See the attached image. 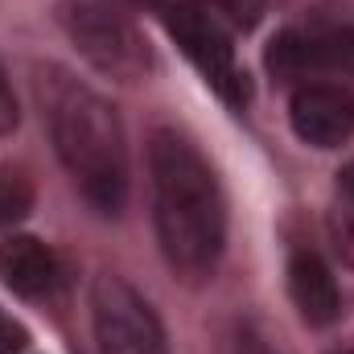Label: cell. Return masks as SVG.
<instances>
[{
  "label": "cell",
  "instance_id": "obj_11",
  "mask_svg": "<svg viewBox=\"0 0 354 354\" xmlns=\"http://www.w3.org/2000/svg\"><path fill=\"white\" fill-rule=\"evenodd\" d=\"M330 239H334L338 256L354 268V202H342V206L330 214Z\"/></svg>",
  "mask_w": 354,
  "mask_h": 354
},
{
  "label": "cell",
  "instance_id": "obj_16",
  "mask_svg": "<svg viewBox=\"0 0 354 354\" xmlns=\"http://www.w3.org/2000/svg\"><path fill=\"white\" fill-rule=\"evenodd\" d=\"M338 354H354V351H338Z\"/></svg>",
  "mask_w": 354,
  "mask_h": 354
},
{
  "label": "cell",
  "instance_id": "obj_6",
  "mask_svg": "<svg viewBox=\"0 0 354 354\" xmlns=\"http://www.w3.org/2000/svg\"><path fill=\"white\" fill-rule=\"evenodd\" d=\"M297 140L313 149H342L354 136V91L338 83H301L288 99Z\"/></svg>",
  "mask_w": 354,
  "mask_h": 354
},
{
  "label": "cell",
  "instance_id": "obj_2",
  "mask_svg": "<svg viewBox=\"0 0 354 354\" xmlns=\"http://www.w3.org/2000/svg\"><path fill=\"white\" fill-rule=\"evenodd\" d=\"M37 99L50 124L54 153L87 206L99 214H120L128 202V145L115 107L99 91L54 66L41 71Z\"/></svg>",
  "mask_w": 354,
  "mask_h": 354
},
{
  "label": "cell",
  "instance_id": "obj_8",
  "mask_svg": "<svg viewBox=\"0 0 354 354\" xmlns=\"http://www.w3.org/2000/svg\"><path fill=\"white\" fill-rule=\"evenodd\" d=\"M0 280L17 297H25V301H46L62 284V264H58V256L41 239L8 235L0 243Z\"/></svg>",
  "mask_w": 354,
  "mask_h": 354
},
{
  "label": "cell",
  "instance_id": "obj_15",
  "mask_svg": "<svg viewBox=\"0 0 354 354\" xmlns=\"http://www.w3.org/2000/svg\"><path fill=\"white\" fill-rule=\"evenodd\" d=\"M107 4H115V8H149V12H161L169 0H107Z\"/></svg>",
  "mask_w": 354,
  "mask_h": 354
},
{
  "label": "cell",
  "instance_id": "obj_7",
  "mask_svg": "<svg viewBox=\"0 0 354 354\" xmlns=\"http://www.w3.org/2000/svg\"><path fill=\"white\" fill-rule=\"evenodd\" d=\"M288 297L309 326H334L342 317V292L334 280V268L313 248H297L288 256Z\"/></svg>",
  "mask_w": 354,
  "mask_h": 354
},
{
  "label": "cell",
  "instance_id": "obj_5",
  "mask_svg": "<svg viewBox=\"0 0 354 354\" xmlns=\"http://www.w3.org/2000/svg\"><path fill=\"white\" fill-rule=\"evenodd\" d=\"M91 326L99 354H169L161 317L115 272H103L91 288Z\"/></svg>",
  "mask_w": 354,
  "mask_h": 354
},
{
  "label": "cell",
  "instance_id": "obj_13",
  "mask_svg": "<svg viewBox=\"0 0 354 354\" xmlns=\"http://www.w3.org/2000/svg\"><path fill=\"white\" fill-rule=\"evenodd\" d=\"M17 120H21V111H17V95H12L8 79H4V71H0V136H4V132H12V128H17Z\"/></svg>",
  "mask_w": 354,
  "mask_h": 354
},
{
  "label": "cell",
  "instance_id": "obj_4",
  "mask_svg": "<svg viewBox=\"0 0 354 354\" xmlns=\"http://www.w3.org/2000/svg\"><path fill=\"white\" fill-rule=\"evenodd\" d=\"M161 25L165 33L177 41V50L189 58V66L206 79V87L214 91L227 107H248L252 103V79L248 71L239 66V54H235V41H231V29L218 25L206 8H198L194 0H169L161 12Z\"/></svg>",
  "mask_w": 354,
  "mask_h": 354
},
{
  "label": "cell",
  "instance_id": "obj_12",
  "mask_svg": "<svg viewBox=\"0 0 354 354\" xmlns=\"http://www.w3.org/2000/svg\"><path fill=\"white\" fill-rule=\"evenodd\" d=\"M25 342H29V334H25V326L21 322H12L4 309H0V354H17L25 351Z\"/></svg>",
  "mask_w": 354,
  "mask_h": 354
},
{
  "label": "cell",
  "instance_id": "obj_1",
  "mask_svg": "<svg viewBox=\"0 0 354 354\" xmlns=\"http://www.w3.org/2000/svg\"><path fill=\"white\" fill-rule=\"evenodd\" d=\"M149 181L165 264L181 280H210L227 248V198L218 174L189 136L161 128L149 145Z\"/></svg>",
  "mask_w": 354,
  "mask_h": 354
},
{
  "label": "cell",
  "instance_id": "obj_9",
  "mask_svg": "<svg viewBox=\"0 0 354 354\" xmlns=\"http://www.w3.org/2000/svg\"><path fill=\"white\" fill-rule=\"evenodd\" d=\"M33 210V177L17 165H0V227L21 223Z\"/></svg>",
  "mask_w": 354,
  "mask_h": 354
},
{
  "label": "cell",
  "instance_id": "obj_14",
  "mask_svg": "<svg viewBox=\"0 0 354 354\" xmlns=\"http://www.w3.org/2000/svg\"><path fill=\"white\" fill-rule=\"evenodd\" d=\"M338 194H342V202H354V157L338 169Z\"/></svg>",
  "mask_w": 354,
  "mask_h": 354
},
{
  "label": "cell",
  "instance_id": "obj_10",
  "mask_svg": "<svg viewBox=\"0 0 354 354\" xmlns=\"http://www.w3.org/2000/svg\"><path fill=\"white\" fill-rule=\"evenodd\" d=\"M198 8H206L218 25H227L231 33L235 29H252L260 21V0H194Z\"/></svg>",
  "mask_w": 354,
  "mask_h": 354
},
{
  "label": "cell",
  "instance_id": "obj_3",
  "mask_svg": "<svg viewBox=\"0 0 354 354\" xmlns=\"http://www.w3.org/2000/svg\"><path fill=\"white\" fill-rule=\"evenodd\" d=\"M58 25L71 37V46L107 79L136 83V79H145L153 71V50H149L145 33L115 4L62 0L58 4Z\"/></svg>",
  "mask_w": 354,
  "mask_h": 354
}]
</instances>
